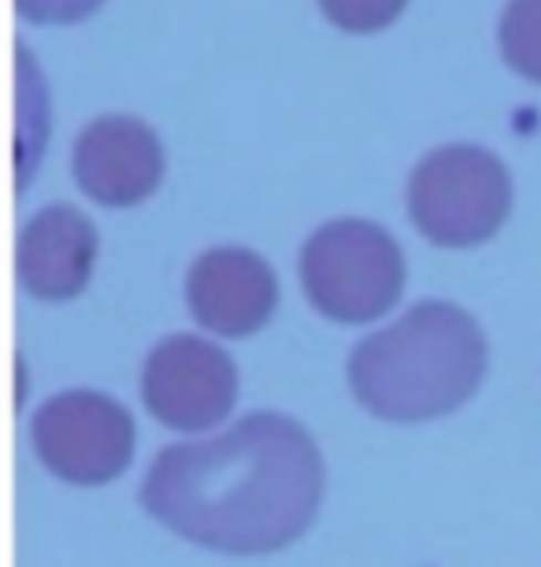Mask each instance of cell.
<instances>
[{
  "mask_svg": "<svg viewBox=\"0 0 541 567\" xmlns=\"http://www.w3.org/2000/svg\"><path fill=\"white\" fill-rule=\"evenodd\" d=\"M320 501V445L279 412H257L208 442L164 449L142 483V505L156 523L230 556L293 545Z\"/></svg>",
  "mask_w": 541,
  "mask_h": 567,
  "instance_id": "obj_1",
  "label": "cell"
},
{
  "mask_svg": "<svg viewBox=\"0 0 541 567\" xmlns=\"http://www.w3.org/2000/svg\"><path fill=\"white\" fill-rule=\"evenodd\" d=\"M486 338L456 305L423 301L348 357V386L371 415L427 423L475 398L486 374Z\"/></svg>",
  "mask_w": 541,
  "mask_h": 567,
  "instance_id": "obj_2",
  "label": "cell"
},
{
  "mask_svg": "<svg viewBox=\"0 0 541 567\" xmlns=\"http://www.w3.org/2000/svg\"><path fill=\"white\" fill-rule=\"evenodd\" d=\"M301 282L315 312L334 323H371L405 290V256L367 219H334L304 241Z\"/></svg>",
  "mask_w": 541,
  "mask_h": 567,
  "instance_id": "obj_3",
  "label": "cell"
},
{
  "mask_svg": "<svg viewBox=\"0 0 541 567\" xmlns=\"http://www.w3.org/2000/svg\"><path fill=\"white\" fill-rule=\"evenodd\" d=\"M512 212V178L490 148L441 145L408 178V216L441 249L490 241Z\"/></svg>",
  "mask_w": 541,
  "mask_h": 567,
  "instance_id": "obj_4",
  "label": "cell"
},
{
  "mask_svg": "<svg viewBox=\"0 0 541 567\" xmlns=\"http://www.w3.org/2000/svg\"><path fill=\"white\" fill-rule=\"evenodd\" d=\"M34 453L52 475L74 486H104L134 460V420L119 401L71 390L34 415Z\"/></svg>",
  "mask_w": 541,
  "mask_h": 567,
  "instance_id": "obj_5",
  "label": "cell"
},
{
  "mask_svg": "<svg viewBox=\"0 0 541 567\" xmlns=\"http://www.w3.org/2000/svg\"><path fill=\"white\" fill-rule=\"evenodd\" d=\"M142 401L171 431H208L235 409L238 368L205 338H164L145 360Z\"/></svg>",
  "mask_w": 541,
  "mask_h": 567,
  "instance_id": "obj_6",
  "label": "cell"
},
{
  "mask_svg": "<svg viewBox=\"0 0 541 567\" xmlns=\"http://www.w3.org/2000/svg\"><path fill=\"white\" fill-rule=\"evenodd\" d=\"M74 178L104 208L142 205L164 178V145L134 115H101L74 142Z\"/></svg>",
  "mask_w": 541,
  "mask_h": 567,
  "instance_id": "obj_7",
  "label": "cell"
},
{
  "mask_svg": "<svg viewBox=\"0 0 541 567\" xmlns=\"http://www.w3.org/2000/svg\"><path fill=\"white\" fill-rule=\"evenodd\" d=\"M189 312L222 338H249L268 323L279 305V278L268 260L249 249H211L197 256L186 275Z\"/></svg>",
  "mask_w": 541,
  "mask_h": 567,
  "instance_id": "obj_8",
  "label": "cell"
},
{
  "mask_svg": "<svg viewBox=\"0 0 541 567\" xmlns=\"http://www.w3.org/2000/svg\"><path fill=\"white\" fill-rule=\"evenodd\" d=\"M97 264V230L74 205H49L23 223L15 241L19 286L38 301H71Z\"/></svg>",
  "mask_w": 541,
  "mask_h": 567,
  "instance_id": "obj_9",
  "label": "cell"
},
{
  "mask_svg": "<svg viewBox=\"0 0 541 567\" xmlns=\"http://www.w3.org/2000/svg\"><path fill=\"white\" fill-rule=\"evenodd\" d=\"M501 56L519 79L541 85V0H508L501 16Z\"/></svg>",
  "mask_w": 541,
  "mask_h": 567,
  "instance_id": "obj_10",
  "label": "cell"
},
{
  "mask_svg": "<svg viewBox=\"0 0 541 567\" xmlns=\"http://www.w3.org/2000/svg\"><path fill=\"white\" fill-rule=\"evenodd\" d=\"M408 0H320L323 16L345 34H375L405 12Z\"/></svg>",
  "mask_w": 541,
  "mask_h": 567,
  "instance_id": "obj_11",
  "label": "cell"
},
{
  "mask_svg": "<svg viewBox=\"0 0 541 567\" xmlns=\"http://www.w3.org/2000/svg\"><path fill=\"white\" fill-rule=\"evenodd\" d=\"M104 0H15L19 19H30L38 27H67L93 16Z\"/></svg>",
  "mask_w": 541,
  "mask_h": 567,
  "instance_id": "obj_12",
  "label": "cell"
}]
</instances>
